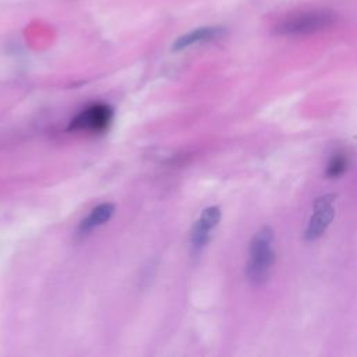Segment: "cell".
I'll use <instances>...</instances> for the list:
<instances>
[{"label":"cell","instance_id":"obj_1","mask_svg":"<svg viewBox=\"0 0 357 357\" xmlns=\"http://www.w3.org/2000/svg\"><path fill=\"white\" fill-rule=\"evenodd\" d=\"M275 233L271 226H262L251 238L248 248V262L245 276L254 286H262L268 282L275 264V251L272 248Z\"/></svg>","mask_w":357,"mask_h":357},{"label":"cell","instance_id":"obj_2","mask_svg":"<svg viewBox=\"0 0 357 357\" xmlns=\"http://www.w3.org/2000/svg\"><path fill=\"white\" fill-rule=\"evenodd\" d=\"M336 22V14L326 8L303 10L282 18L273 28L275 35L304 36L331 28Z\"/></svg>","mask_w":357,"mask_h":357},{"label":"cell","instance_id":"obj_3","mask_svg":"<svg viewBox=\"0 0 357 357\" xmlns=\"http://www.w3.org/2000/svg\"><path fill=\"white\" fill-rule=\"evenodd\" d=\"M113 120V109L106 103H95L81 110L68 124L70 131L102 132Z\"/></svg>","mask_w":357,"mask_h":357},{"label":"cell","instance_id":"obj_4","mask_svg":"<svg viewBox=\"0 0 357 357\" xmlns=\"http://www.w3.org/2000/svg\"><path fill=\"white\" fill-rule=\"evenodd\" d=\"M335 199L336 194H325L314 201V213L304 231V238L307 241H314L326 231L335 218Z\"/></svg>","mask_w":357,"mask_h":357},{"label":"cell","instance_id":"obj_5","mask_svg":"<svg viewBox=\"0 0 357 357\" xmlns=\"http://www.w3.org/2000/svg\"><path fill=\"white\" fill-rule=\"evenodd\" d=\"M220 209L219 206H208L202 211L198 220L194 223L191 230V248L197 254L199 252L209 241L212 230L218 226L220 220Z\"/></svg>","mask_w":357,"mask_h":357},{"label":"cell","instance_id":"obj_6","mask_svg":"<svg viewBox=\"0 0 357 357\" xmlns=\"http://www.w3.org/2000/svg\"><path fill=\"white\" fill-rule=\"evenodd\" d=\"M226 33L225 28L222 26H201L197 29H192L181 36H178L174 43L172 45V50L180 52L184 50L192 45L204 43V42H211L215 39L222 38Z\"/></svg>","mask_w":357,"mask_h":357},{"label":"cell","instance_id":"obj_7","mask_svg":"<svg viewBox=\"0 0 357 357\" xmlns=\"http://www.w3.org/2000/svg\"><path fill=\"white\" fill-rule=\"evenodd\" d=\"M114 213V205L110 202H103L96 205L93 209H91V212L81 220L79 226H78V236L79 237H85L88 236L91 231H93L95 229L100 227L102 225L107 223L110 220V218Z\"/></svg>","mask_w":357,"mask_h":357},{"label":"cell","instance_id":"obj_8","mask_svg":"<svg viewBox=\"0 0 357 357\" xmlns=\"http://www.w3.org/2000/svg\"><path fill=\"white\" fill-rule=\"evenodd\" d=\"M347 169V158L342 153H336L331 158L328 166H326V177L329 178H336L339 176H342Z\"/></svg>","mask_w":357,"mask_h":357}]
</instances>
